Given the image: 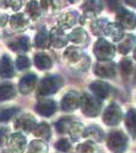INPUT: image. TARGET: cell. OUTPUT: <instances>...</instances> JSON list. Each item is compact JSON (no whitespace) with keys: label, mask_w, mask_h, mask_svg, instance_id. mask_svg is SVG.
<instances>
[{"label":"cell","mask_w":136,"mask_h":153,"mask_svg":"<svg viewBox=\"0 0 136 153\" xmlns=\"http://www.w3.org/2000/svg\"><path fill=\"white\" fill-rule=\"evenodd\" d=\"M7 138H9V129H6V127H0V146L6 143Z\"/></svg>","instance_id":"cell-41"},{"label":"cell","mask_w":136,"mask_h":153,"mask_svg":"<svg viewBox=\"0 0 136 153\" xmlns=\"http://www.w3.org/2000/svg\"><path fill=\"white\" fill-rule=\"evenodd\" d=\"M32 131H33V135L36 137H39L42 140H49V138H51V135H52L51 126H49L48 124H45V123L36 124L34 129Z\"/></svg>","instance_id":"cell-18"},{"label":"cell","mask_w":136,"mask_h":153,"mask_svg":"<svg viewBox=\"0 0 136 153\" xmlns=\"http://www.w3.org/2000/svg\"><path fill=\"white\" fill-rule=\"evenodd\" d=\"M9 48L15 52H26L30 49V39L27 37H21L15 42H11L9 44Z\"/></svg>","instance_id":"cell-20"},{"label":"cell","mask_w":136,"mask_h":153,"mask_svg":"<svg viewBox=\"0 0 136 153\" xmlns=\"http://www.w3.org/2000/svg\"><path fill=\"white\" fill-rule=\"evenodd\" d=\"M80 107L87 117H97L101 111V103L96 97L90 94H82Z\"/></svg>","instance_id":"cell-1"},{"label":"cell","mask_w":136,"mask_h":153,"mask_svg":"<svg viewBox=\"0 0 136 153\" xmlns=\"http://www.w3.org/2000/svg\"><path fill=\"white\" fill-rule=\"evenodd\" d=\"M7 148L11 153H22L26 148V137L22 134H14L7 138Z\"/></svg>","instance_id":"cell-5"},{"label":"cell","mask_w":136,"mask_h":153,"mask_svg":"<svg viewBox=\"0 0 136 153\" xmlns=\"http://www.w3.org/2000/svg\"><path fill=\"white\" fill-rule=\"evenodd\" d=\"M83 136L88 137L90 140H93V141H102L103 140V131L98 126H90L88 129H86L83 131Z\"/></svg>","instance_id":"cell-23"},{"label":"cell","mask_w":136,"mask_h":153,"mask_svg":"<svg viewBox=\"0 0 136 153\" xmlns=\"http://www.w3.org/2000/svg\"><path fill=\"white\" fill-rule=\"evenodd\" d=\"M20 111L19 108H11V109H5V110H1L0 111V123H4V121H7L10 120L12 117L17 114Z\"/></svg>","instance_id":"cell-34"},{"label":"cell","mask_w":136,"mask_h":153,"mask_svg":"<svg viewBox=\"0 0 136 153\" xmlns=\"http://www.w3.org/2000/svg\"><path fill=\"white\" fill-rule=\"evenodd\" d=\"M68 41H69L68 37L64 34V32L61 31L59 27L53 28L51 31V33H49V43L55 48H61V47L66 45Z\"/></svg>","instance_id":"cell-11"},{"label":"cell","mask_w":136,"mask_h":153,"mask_svg":"<svg viewBox=\"0 0 136 153\" xmlns=\"http://www.w3.org/2000/svg\"><path fill=\"white\" fill-rule=\"evenodd\" d=\"M63 80L59 76H49L41 81V85L38 87V94L39 96H48L58 92V90L61 87Z\"/></svg>","instance_id":"cell-2"},{"label":"cell","mask_w":136,"mask_h":153,"mask_svg":"<svg viewBox=\"0 0 136 153\" xmlns=\"http://www.w3.org/2000/svg\"><path fill=\"white\" fill-rule=\"evenodd\" d=\"M68 39L75 44H82L87 41V34H86V32L82 28H76L70 33Z\"/></svg>","instance_id":"cell-24"},{"label":"cell","mask_w":136,"mask_h":153,"mask_svg":"<svg viewBox=\"0 0 136 153\" xmlns=\"http://www.w3.org/2000/svg\"><path fill=\"white\" fill-rule=\"evenodd\" d=\"M106 3H107V5H108L110 11H117V10L121 9L119 0H106Z\"/></svg>","instance_id":"cell-42"},{"label":"cell","mask_w":136,"mask_h":153,"mask_svg":"<svg viewBox=\"0 0 136 153\" xmlns=\"http://www.w3.org/2000/svg\"><path fill=\"white\" fill-rule=\"evenodd\" d=\"M80 100H81V94L74 91L69 92L65 94L63 100H61V108H63V110H66V111L75 110L76 108L80 107Z\"/></svg>","instance_id":"cell-8"},{"label":"cell","mask_w":136,"mask_h":153,"mask_svg":"<svg viewBox=\"0 0 136 153\" xmlns=\"http://www.w3.org/2000/svg\"><path fill=\"white\" fill-rule=\"evenodd\" d=\"M6 21H7L6 15H0V26H4V25L6 23Z\"/></svg>","instance_id":"cell-44"},{"label":"cell","mask_w":136,"mask_h":153,"mask_svg":"<svg viewBox=\"0 0 136 153\" xmlns=\"http://www.w3.org/2000/svg\"><path fill=\"white\" fill-rule=\"evenodd\" d=\"M27 12L30 14V16H31L32 20H37V19H38L41 16V7H39L38 3H36V1L28 3V5H27Z\"/></svg>","instance_id":"cell-33"},{"label":"cell","mask_w":136,"mask_h":153,"mask_svg":"<svg viewBox=\"0 0 136 153\" xmlns=\"http://www.w3.org/2000/svg\"><path fill=\"white\" fill-rule=\"evenodd\" d=\"M115 65L113 62H97L94 65V74L100 77H107V79H112L115 75Z\"/></svg>","instance_id":"cell-9"},{"label":"cell","mask_w":136,"mask_h":153,"mask_svg":"<svg viewBox=\"0 0 136 153\" xmlns=\"http://www.w3.org/2000/svg\"><path fill=\"white\" fill-rule=\"evenodd\" d=\"M103 25H106V20H100V21H96L92 23V31L93 33L96 34H101L103 31H104V27Z\"/></svg>","instance_id":"cell-40"},{"label":"cell","mask_w":136,"mask_h":153,"mask_svg":"<svg viewBox=\"0 0 136 153\" xmlns=\"http://www.w3.org/2000/svg\"><path fill=\"white\" fill-rule=\"evenodd\" d=\"M75 22H76V14L75 12H66V14L61 15L60 19H59V28L60 30L69 28Z\"/></svg>","instance_id":"cell-21"},{"label":"cell","mask_w":136,"mask_h":153,"mask_svg":"<svg viewBox=\"0 0 136 153\" xmlns=\"http://www.w3.org/2000/svg\"><path fill=\"white\" fill-rule=\"evenodd\" d=\"M134 56H135V59H136V49H135V52H134Z\"/></svg>","instance_id":"cell-48"},{"label":"cell","mask_w":136,"mask_h":153,"mask_svg":"<svg viewBox=\"0 0 136 153\" xmlns=\"http://www.w3.org/2000/svg\"><path fill=\"white\" fill-rule=\"evenodd\" d=\"M27 25H28V21L26 20V17H25L22 14H16L14 16H11V19H10V26L15 31L25 30Z\"/></svg>","instance_id":"cell-19"},{"label":"cell","mask_w":136,"mask_h":153,"mask_svg":"<svg viewBox=\"0 0 136 153\" xmlns=\"http://www.w3.org/2000/svg\"><path fill=\"white\" fill-rule=\"evenodd\" d=\"M30 65H31V61L26 55H20L16 59V66L19 70H26L30 68Z\"/></svg>","instance_id":"cell-37"},{"label":"cell","mask_w":136,"mask_h":153,"mask_svg":"<svg viewBox=\"0 0 136 153\" xmlns=\"http://www.w3.org/2000/svg\"><path fill=\"white\" fill-rule=\"evenodd\" d=\"M114 47L106 39H98L93 49L94 55L102 61H108L109 59H112L114 56Z\"/></svg>","instance_id":"cell-3"},{"label":"cell","mask_w":136,"mask_h":153,"mask_svg":"<svg viewBox=\"0 0 136 153\" xmlns=\"http://www.w3.org/2000/svg\"><path fill=\"white\" fill-rule=\"evenodd\" d=\"M90 90L92 91V93L94 94L96 98H106L109 93V86L106 82H101V81H96L90 86Z\"/></svg>","instance_id":"cell-16"},{"label":"cell","mask_w":136,"mask_h":153,"mask_svg":"<svg viewBox=\"0 0 136 153\" xmlns=\"http://www.w3.org/2000/svg\"><path fill=\"white\" fill-rule=\"evenodd\" d=\"M15 96V88L11 83L0 85V100H7Z\"/></svg>","instance_id":"cell-27"},{"label":"cell","mask_w":136,"mask_h":153,"mask_svg":"<svg viewBox=\"0 0 136 153\" xmlns=\"http://www.w3.org/2000/svg\"><path fill=\"white\" fill-rule=\"evenodd\" d=\"M126 127L128 130L130 131V134L136 137V110L131 109L128 115H126Z\"/></svg>","instance_id":"cell-29"},{"label":"cell","mask_w":136,"mask_h":153,"mask_svg":"<svg viewBox=\"0 0 136 153\" xmlns=\"http://www.w3.org/2000/svg\"><path fill=\"white\" fill-rule=\"evenodd\" d=\"M83 58L81 50L76 47H70L65 50L64 53V59L69 62V64H76L79 61H81V59Z\"/></svg>","instance_id":"cell-17"},{"label":"cell","mask_w":136,"mask_h":153,"mask_svg":"<svg viewBox=\"0 0 136 153\" xmlns=\"http://www.w3.org/2000/svg\"><path fill=\"white\" fill-rule=\"evenodd\" d=\"M14 76V65L7 55H4L0 60V77H12Z\"/></svg>","instance_id":"cell-14"},{"label":"cell","mask_w":136,"mask_h":153,"mask_svg":"<svg viewBox=\"0 0 136 153\" xmlns=\"http://www.w3.org/2000/svg\"><path fill=\"white\" fill-rule=\"evenodd\" d=\"M119 69H120L121 75L124 76V77H126V76H129V75L131 74V70H132V64H131V61H130L129 59H125V60H123V61L120 62Z\"/></svg>","instance_id":"cell-36"},{"label":"cell","mask_w":136,"mask_h":153,"mask_svg":"<svg viewBox=\"0 0 136 153\" xmlns=\"http://www.w3.org/2000/svg\"><path fill=\"white\" fill-rule=\"evenodd\" d=\"M0 7H5V0H0Z\"/></svg>","instance_id":"cell-46"},{"label":"cell","mask_w":136,"mask_h":153,"mask_svg":"<svg viewBox=\"0 0 136 153\" xmlns=\"http://www.w3.org/2000/svg\"><path fill=\"white\" fill-rule=\"evenodd\" d=\"M36 110L43 117H51L56 110V104L54 100H44L37 104Z\"/></svg>","instance_id":"cell-15"},{"label":"cell","mask_w":136,"mask_h":153,"mask_svg":"<svg viewBox=\"0 0 136 153\" xmlns=\"http://www.w3.org/2000/svg\"><path fill=\"white\" fill-rule=\"evenodd\" d=\"M69 1H70V3H77L79 0H69Z\"/></svg>","instance_id":"cell-47"},{"label":"cell","mask_w":136,"mask_h":153,"mask_svg":"<svg viewBox=\"0 0 136 153\" xmlns=\"http://www.w3.org/2000/svg\"><path fill=\"white\" fill-rule=\"evenodd\" d=\"M125 1H126L129 5H131V6L136 7V0H125Z\"/></svg>","instance_id":"cell-45"},{"label":"cell","mask_w":136,"mask_h":153,"mask_svg":"<svg viewBox=\"0 0 136 153\" xmlns=\"http://www.w3.org/2000/svg\"><path fill=\"white\" fill-rule=\"evenodd\" d=\"M108 37H110L113 41L118 42V41H121L123 37H124V30L120 25H117V23H108L104 27V31H103Z\"/></svg>","instance_id":"cell-13"},{"label":"cell","mask_w":136,"mask_h":153,"mask_svg":"<svg viewBox=\"0 0 136 153\" xmlns=\"http://www.w3.org/2000/svg\"><path fill=\"white\" fill-rule=\"evenodd\" d=\"M36 83H37V76L34 74H27V75H25L21 79L20 85H19L21 93L28 94L33 90V88H34Z\"/></svg>","instance_id":"cell-12"},{"label":"cell","mask_w":136,"mask_h":153,"mask_svg":"<svg viewBox=\"0 0 136 153\" xmlns=\"http://www.w3.org/2000/svg\"><path fill=\"white\" fill-rule=\"evenodd\" d=\"M135 42H136V38L132 34H129L125 38H123L121 42L119 43V52L123 54L129 53V50L132 49V45L135 44Z\"/></svg>","instance_id":"cell-25"},{"label":"cell","mask_w":136,"mask_h":153,"mask_svg":"<svg viewBox=\"0 0 136 153\" xmlns=\"http://www.w3.org/2000/svg\"><path fill=\"white\" fill-rule=\"evenodd\" d=\"M71 123H72V121H71L70 119H68V118L59 120V121L56 123V125H55L58 132H60V134H65V132H68L69 129H70V126H71Z\"/></svg>","instance_id":"cell-35"},{"label":"cell","mask_w":136,"mask_h":153,"mask_svg":"<svg viewBox=\"0 0 136 153\" xmlns=\"http://www.w3.org/2000/svg\"><path fill=\"white\" fill-rule=\"evenodd\" d=\"M117 21L119 22L121 27L130 28V30L136 27V15H134L132 12H130L125 9H119Z\"/></svg>","instance_id":"cell-7"},{"label":"cell","mask_w":136,"mask_h":153,"mask_svg":"<svg viewBox=\"0 0 136 153\" xmlns=\"http://www.w3.org/2000/svg\"><path fill=\"white\" fill-rule=\"evenodd\" d=\"M5 6H11L14 10H19L20 3H19V0H5Z\"/></svg>","instance_id":"cell-43"},{"label":"cell","mask_w":136,"mask_h":153,"mask_svg":"<svg viewBox=\"0 0 136 153\" xmlns=\"http://www.w3.org/2000/svg\"><path fill=\"white\" fill-rule=\"evenodd\" d=\"M47 145L42 141H32L28 146L27 153H47Z\"/></svg>","instance_id":"cell-31"},{"label":"cell","mask_w":136,"mask_h":153,"mask_svg":"<svg viewBox=\"0 0 136 153\" xmlns=\"http://www.w3.org/2000/svg\"><path fill=\"white\" fill-rule=\"evenodd\" d=\"M4 153H11V152H4Z\"/></svg>","instance_id":"cell-49"},{"label":"cell","mask_w":136,"mask_h":153,"mask_svg":"<svg viewBox=\"0 0 136 153\" xmlns=\"http://www.w3.org/2000/svg\"><path fill=\"white\" fill-rule=\"evenodd\" d=\"M68 132L74 141H77L81 137V135L83 134V125L81 123H71V126Z\"/></svg>","instance_id":"cell-30"},{"label":"cell","mask_w":136,"mask_h":153,"mask_svg":"<svg viewBox=\"0 0 136 153\" xmlns=\"http://www.w3.org/2000/svg\"><path fill=\"white\" fill-rule=\"evenodd\" d=\"M34 64H36V66L38 69L47 70V69H49L52 66V60L47 54L38 53V54H36V56H34Z\"/></svg>","instance_id":"cell-22"},{"label":"cell","mask_w":136,"mask_h":153,"mask_svg":"<svg viewBox=\"0 0 136 153\" xmlns=\"http://www.w3.org/2000/svg\"><path fill=\"white\" fill-rule=\"evenodd\" d=\"M34 44H36V47H38V48L48 47V44H49V33L45 31L44 27L38 32V34L36 36Z\"/></svg>","instance_id":"cell-28"},{"label":"cell","mask_w":136,"mask_h":153,"mask_svg":"<svg viewBox=\"0 0 136 153\" xmlns=\"http://www.w3.org/2000/svg\"><path fill=\"white\" fill-rule=\"evenodd\" d=\"M121 120V110L117 104H110L107 110L104 111V115H103V121L107 125L110 126H114L118 125Z\"/></svg>","instance_id":"cell-6"},{"label":"cell","mask_w":136,"mask_h":153,"mask_svg":"<svg viewBox=\"0 0 136 153\" xmlns=\"http://www.w3.org/2000/svg\"><path fill=\"white\" fill-rule=\"evenodd\" d=\"M126 136L121 131H114L108 137V148L114 153H123L126 148Z\"/></svg>","instance_id":"cell-4"},{"label":"cell","mask_w":136,"mask_h":153,"mask_svg":"<svg viewBox=\"0 0 136 153\" xmlns=\"http://www.w3.org/2000/svg\"><path fill=\"white\" fill-rule=\"evenodd\" d=\"M56 148L61 152H69L71 148V143L70 141H68L66 138H61L56 142Z\"/></svg>","instance_id":"cell-39"},{"label":"cell","mask_w":136,"mask_h":153,"mask_svg":"<svg viewBox=\"0 0 136 153\" xmlns=\"http://www.w3.org/2000/svg\"><path fill=\"white\" fill-rule=\"evenodd\" d=\"M77 153H100V151L93 142H85L79 145Z\"/></svg>","instance_id":"cell-32"},{"label":"cell","mask_w":136,"mask_h":153,"mask_svg":"<svg viewBox=\"0 0 136 153\" xmlns=\"http://www.w3.org/2000/svg\"><path fill=\"white\" fill-rule=\"evenodd\" d=\"M41 6L45 10H56L59 7V0H41Z\"/></svg>","instance_id":"cell-38"},{"label":"cell","mask_w":136,"mask_h":153,"mask_svg":"<svg viewBox=\"0 0 136 153\" xmlns=\"http://www.w3.org/2000/svg\"><path fill=\"white\" fill-rule=\"evenodd\" d=\"M83 10L88 14L96 15L98 12H101L102 10V4L100 0H86V3L83 4Z\"/></svg>","instance_id":"cell-26"},{"label":"cell","mask_w":136,"mask_h":153,"mask_svg":"<svg viewBox=\"0 0 136 153\" xmlns=\"http://www.w3.org/2000/svg\"><path fill=\"white\" fill-rule=\"evenodd\" d=\"M36 126V119L34 117H32L31 114H23L21 115L16 124H15V127L17 130H21L23 132H31Z\"/></svg>","instance_id":"cell-10"}]
</instances>
